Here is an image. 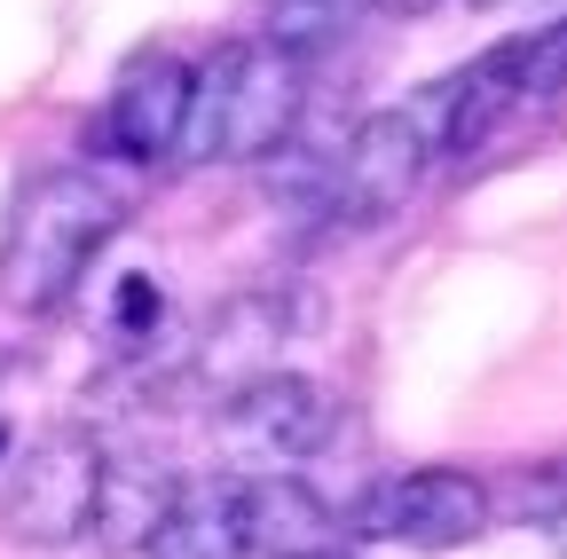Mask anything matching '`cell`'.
Instances as JSON below:
<instances>
[{
    "instance_id": "6da1fadb",
    "label": "cell",
    "mask_w": 567,
    "mask_h": 559,
    "mask_svg": "<svg viewBox=\"0 0 567 559\" xmlns=\"http://www.w3.org/2000/svg\"><path fill=\"white\" fill-rule=\"evenodd\" d=\"M126 205L87 174V166H63L48 182L24 189L9 245H0V300L24 308V315H55L71 292H80L87 260L118 237Z\"/></svg>"
},
{
    "instance_id": "7a4b0ae2",
    "label": "cell",
    "mask_w": 567,
    "mask_h": 559,
    "mask_svg": "<svg viewBox=\"0 0 567 559\" xmlns=\"http://www.w3.org/2000/svg\"><path fill=\"white\" fill-rule=\"evenodd\" d=\"M95 473H103V442L87 426H55L17 457L0 520L17 528V544H80L95 513Z\"/></svg>"
},
{
    "instance_id": "3957f363",
    "label": "cell",
    "mask_w": 567,
    "mask_h": 559,
    "mask_svg": "<svg viewBox=\"0 0 567 559\" xmlns=\"http://www.w3.org/2000/svg\"><path fill=\"white\" fill-rule=\"evenodd\" d=\"M488 520H496V497H488V480L465 473V465L394 473L379 497L354 513L363 536H386V544H410V551H457V544L488 536Z\"/></svg>"
},
{
    "instance_id": "277c9868",
    "label": "cell",
    "mask_w": 567,
    "mask_h": 559,
    "mask_svg": "<svg viewBox=\"0 0 567 559\" xmlns=\"http://www.w3.org/2000/svg\"><path fill=\"white\" fill-rule=\"evenodd\" d=\"M331 434H339V402L300 371H268V379H252L221 402V442L260 473L331 449Z\"/></svg>"
},
{
    "instance_id": "5b68a950",
    "label": "cell",
    "mask_w": 567,
    "mask_h": 559,
    "mask_svg": "<svg viewBox=\"0 0 567 559\" xmlns=\"http://www.w3.org/2000/svg\"><path fill=\"white\" fill-rule=\"evenodd\" d=\"M425 158H434V151H425V134H417L410 111L354 118L347 151L331 158V214H347V221H386V214H402V197L417 189Z\"/></svg>"
},
{
    "instance_id": "8992f818",
    "label": "cell",
    "mask_w": 567,
    "mask_h": 559,
    "mask_svg": "<svg viewBox=\"0 0 567 559\" xmlns=\"http://www.w3.org/2000/svg\"><path fill=\"white\" fill-rule=\"evenodd\" d=\"M300 126V63L276 48H229V87H221V126H213V158H276Z\"/></svg>"
},
{
    "instance_id": "52a82bcc",
    "label": "cell",
    "mask_w": 567,
    "mask_h": 559,
    "mask_svg": "<svg viewBox=\"0 0 567 559\" xmlns=\"http://www.w3.org/2000/svg\"><path fill=\"white\" fill-rule=\"evenodd\" d=\"M229 505H237L245 559H323V551H347V520L300 473H245V480H229Z\"/></svg>"
},
{
    "instance_id": "ba28073f",
    "label": "cell",
    "mask_w": 567,
    "mask_h": 559,
    "mask_svg": "<svg viewBox=\"0 0 567 559\" xmlns=\"http://www.w3.org/2000/svg\"><path fill=\"white\" fill-rule=\"evenodd\" d=\"M189 63L151 48V55H134L111 103H103V126H111V151L134 158V166H151V158H174L182 151V118H189Z\"/></svg>"
},
{
    "instance_id": "9c48e42d",
    "label": "cell",
    "mask_w": 567,
    "mask_h": 559,
    "mask_svg": "<svg viewBox=\"0 0 567 559\" xmlns=\"http://www.w3.org/2000/svg\"><path fill=\"white\" fill-rule=\"evenodd\" d=\"M182 497V473L142 457V449H103V473H95V513H87V536L103 551H151V536L166 528Z\"/></svg>"
},
{
    "instance_id": "30bf717a",
    "label": "cell",
    "mask_w": 567,
    "mask_h": 559,
    "mask_svg": "<svg viewBox=\"0 0 567 559\" xmlns=\"http://www.w3.org/2000/svg\"><path fill=\"white\" fill-rule=\"evenodd\" d=\"M284 339V300L276 292H245V300H229L221 315H213V331H205V346H197V379L205 386H221V402L237 394V386H252V379H268L276 363H268V346Z\"/></svg>"
},
{
    "instance_id": "8fae6325",
    "label": "cell",
    "mask_w": 567,
    "mask_h": 559,
    "mask_svg": "<svg viewBox=\"0 0 567 559\" xmlns=\"http://www.w3.org/2000/svg\"><path fill=\"white\" fill-rule=\"evenodd\" d=\"M151 559H245L237 505H229V480L182 488L174 513H166V528L151 536Z\"/></svg>"
},
{
    "instance_id": "7c38bea8",
    "label": "cell",
    "mask_w": 567,
    "mask_h": 559,
    "mask_svg": "<svg viewBox=\"0 0 567 559\" xmlns=\"http://www.w3.org/2000/svg\"><path fill=\"white\" fill-rule=\"evenodd\" d=\"M371 9H379V0H268V32H260V48H276V55L300 63V55L347 40Z\"/></svg>"
},
{
    "instance_id": "4fadbf2b",
    "label": "cell",
    "mask_w": 567,
    "mask_h": 559,
    "mask_svg": "<svg viewBox=\"0 0 567 559\" xmlns=\"http://www.w3.org/2000/svg\"><path fill=\"white\" fill-rule=\"evenodd\" d=\"M513 80H520V103H551L567 87V17L551 32L513 40Z\"/></svg>"
},
{
    "instance_id": "5bb4252c",
    "label": "cell",
    "mask_w": 567,
    "mask_h": 559,
    "mask_svg": "<svg viewBox=\"0 0 567 559\" xmlns=\"http://www.w3.org/2000/svg\"><path fill=\"white\" fill-rule=\"evenodd\" d=\"M513 513H520V520H536L544 536H551V528H567V457H559V465H536V473L520 480Z\"/></svg>"
},
{
    "instance_id": "9a60e30c",
    "label": "cell",
    "mask_w": 567,
    "mask_h": 559,
    "mask_svg": "<svg viewBox=\"0 0 567 559\" xmlns=\"http://www.w3.org/2000/svg\"><path fill=\"white\" fill-rule=\"evenodd\" d=\"M158 315H166L158 284H151V276H126V284H118V331H151Z\"/></svg>"
},
{
    "instance_id": "2e32d148",
    "label": "cell",
    "mask_w": 567,
    "mask_h": 559,
    "mask_svg": "<svg viewBox=\"0 0 567 559\" xmlns=\"http://www.w3.org/2000/svg\"><path fill=\"white\" fill-rule=\"evenodd\" d=\"M379 9H394V17H434L442 0H379Z\"/></svg>"
},
{
    "instance_id": "e0dca14e",
    "label": "cell",
    "mask_w": 567,
    "mask_h": 559,
    "mask_svg": "<svg viewBox=\"0 0 567 559\" xmlns=\"http://www.w3.org/2000/svg\"><path fill=\"white\" fill-rule=\"evenodd\" d=\"M465 9H505V0H465Z\"/></svg>"
},
{
    "instance_id": "ac0fdd59",
    "label": "cell",
    "mask_w": 567,
    "mask_h": 559,
    "mask_svg": "<svg viewBox=\"0 0 567 559\" xmlns=\"http://www.w3.org/2000/svg\"><path fill=\"white\" fill-rule=\"evenodd\" d=\"M323 559H347V551H323Z\"/></svg>"
}]
</instances>
